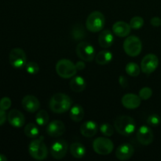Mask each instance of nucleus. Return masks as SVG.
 <instances>
[{
	"label": "nucleus",
	"instance_id": "obj_1",
	"mask_svg": "<svg viewBox=\"0 0 161 161\" xmlns=\"http://www.w3.org/2000/svg\"><path fill=\"white\" fill-rule=\"evenodd\" d=\"M72 105V101L69 96L63 93H57L53 94L50 100V110L54 113H66Z\"/></svg>",
	"mask_w": 161,
	"mask_h": 161
},
{
	"label": "nucleus",
	"instance_id": "obj_2",
	"mask_svg": "<svg viewBox=\"0 0 161 161\" xmlns=\"http://www.w3.org/2000/svg\"><path fill=\"white\" fill-rule=\"evenodd\" d=\"M116 131L124 136H130L136 130V123L132 117L128 116H118L114 122Z\"/></svg>",
	"mask_w": 161,
	"mask_h": 161
},
{
	"label": "nucleus",
	"instance_id": "obj_3",
	"mask_svg": "<svg viewBox=\"0 0 161 161\" xmlns=\"http://www.w3.org/2000/svg\"><path fill=\"white\" fill-rule=\"evenodd\" d=\"M43 137L31 142L28 146V152L31 157L38 160H43L48 156V149L43 142Z\"/></svg>",
	"mask_w": 161,
	"mask_h": 161
},
{
	"label": "nucleus",
	"instance_id": "obj_4",
	"mask_svg": "<svg viewBox=\"0 0 161 161\" xmlns=\"http://www.w3.org/2000/svg\"><path fill=\"white\" fill-rule=\"evenodd\" d=\"M105 16L100 11H94L87 17L86 20V27L88 31L97 32L102 31L105 27Z\"/></svg>",
	"mask_w": 161,
	"mask_h": 161
},
{
	"label": "nucleus",
	"instance_id": "obj_5",
	"mask_svg": "<svg viewBox=\"0 0 161 161\" xmlns=\"http://www.w3.org/2000/svg\"><path fill=\"white\" fill-rule=\"evenodd\" d=\"M56 72L59 76L64 79L72 78L76 74L75 64L69 59H61L56 64Z\"/></svg>",
	"mask_w": 161,
	"mask_h": 161
},
{
	"label": "nucleus",
	"instance_id": "obj_6",
	"mask_svg": "<svg viewBox=\"0 0 161 161\" xmlns=\"http://www.w3.org/2000/svg\"><path fill=\"white\" fill-rule=\"evenodd\" d=\"M142 49L141 39L135 36L127 37L124 42V50L125 53L130 57H137L139 55Z\"/></svg>",
	"mask_w": 161,
	"mask_h": 161
},
{
	"label": "nucleus",
	"instance_id": "obj_7",
	"mask_svg": "<svg viewBox=\"0 0 161 161\" xmlns=\"http://www.w3.org/2000/svg\"><path fill=\"white\" fill-rule=\"evenodd\" d=\"M93 149L96 153L99 155H108L113 152L114 145L113 142L105 137H99L94 139L93 142Z\"/></svg>",
	"mask_w": 161,
	"mask_h": 161
},
{
	"label": "nucleus",
	"instance_id": "obj_8",
	"mask_svg": "<svg viewBox=\"0 0 161 161\" xmlns=\"http://www.w3.org/2000/svg\"><path fill=\"white\" fill-rule=\"evenodd\" d=\"M75 51L77 56L83 61L91 62L95 58L94 47L88 42H80L77 45Z\"/></svg>",
	"mask_w": 161,
	"mask_h": 161
},
{
	"label": "nucleus",
	"instance_id": "obj_9",
	"mask_svg": "<svg viewBox=\"0 0 161 161\" xmlns=\"http://www.w3.org/2000/svg\"><path fill=\"white\" fill-rule=\"evenodd\" d=\"M9 61L11 65L15 69H22L27 64L26 53L20 48L13 49L9 53Z\"/></svg>",
	"mask_w": 161,
	"mask_h": 161
},
{
	"label": "nucleus",
	"instance_id": "obj_10",
	"mask_svg": "<svg viewBox=\"0 0 161 161\" xmlns=\"http://www.w3.org/2000/svg\"><path fill=\"white\" fill-rule=\"evenodd\" d=\"M159 59L157 55L149 53L143 58L141 63V69L144 73L151 74L157 69Z\"/></svg>",
	"mask_w": 161,
	"mask_h": 161
},
{
	"label": "nucleus",
	"instance_id": "obj_11",
	"mask_svg": "<svg viewBox=\"0 0 161 161\" xmlns=\"http://www.w3.org/2000/svg\"><path fill=\"white\" fill-rule=\"evenodd\" d=\"M69 150V145L65 140H58L52 144L50 147V154L57 160L64 158Z\"/></svg>",
	"mask_w": 161,
	"mask_h": 161
},
{
	"label": "nucleus",
	"instance_id": "obj_12",
	"mask_svg": "<svg viewBox=\"0 0 161 161\" xmlns=\"http://www.w3.org/2000/svg\"><path fill=\"white\" fill-rule=\"evenodd\" d=\"M153 132L149 127L146 125L141 126L137 132V139L143 146L150 145L153 141Z\"/></svg>",
	"mask_w": 161,
	"mask_h": 161
},
{
	"label": "nucleus",
	"instance_id": "obj_13",
	"mask_svg": "<svg viewBox=\"0 0 161 161\" xmlns=\"http://www.w3.org/2000/svg\"><path fill=\"white\" fill-rule=\"evenodd\" d=\"M135 153L134 146L130 143H124L118 146L116 151V158L119 160H127L131 158Z\"/></svg>",
	"mask_w": 161,
	"mask_h": 161
},
{
	"label": "nucleus",
	"instance_id": "obj_14",
	"mask_svg": "<svg viewBox=\"0 0 161 161\" xmlns=\"http://www.w3.org/2000/svg\"><path fill=\"white\" fill-rule=\"evenodd\" d=\"M9 124L14 127H21L25 125V117L23 113L17 109H12L7 115Z\"/></svg>",
	"mask_w": 161,
	"mask_h": 161
},
{
	"label": "nucleus",
	"instance_id": "obj_15",
	"mask_svg": "<svg viewBox=\"0 0 161 161\" xmlns=\"http://www.w3.org/2000/svg\"><path fill=\"white\" fill-rule=\"evenodd\" d=\"M65 131V126L61 120H53L48 124L47 133L51 137H60Z\"/></svg>",
	"mask_w": 161,
	"mask_h": 161
},
{
	"label": "nucleus",
	"instance_id": "obj_16",
	"mask_svg": "<svg viewBox=\"0 0 161 161\" xmlns=\"http://www.w3.org/2000/svg\"><path fill=\"white\" fill-rule=\"evenodd\" d=\"M22 106L24 109L28 113H35L39 110L40 107L39 101L36 97L33 95H26L22 99Z\"/></svg>",
	"mask_w": 161,
	"mask_h": 161
},
{
	"label": "nucleus",
	"instance_id": "obj_17",
	"mask_svg": "<svg viewBox=\"0 0 161 161\" xmlns=\"http://www.w3.org/2000/svg\"><path fill=\"white\" fill-rule=\"evenodd\" d=\"M98 130V125L97 123L92 120H88L82 124L80 126V133L86 138L94 137Z\"/></svg>",
	"mask_w": 161,
	"mask_h": 161
},
{
	"label": "nucleus",
	"instance_id": "obj_18",
	"mask_svg": "<svg viewBox=\"0 0 161 161\" xmlns=\"http://www.w3.org/2000/svg\"><path fill=\"white\" fill-rule=\"evenodd\" d=\"M122 105L129 109H135L141 105V98L139 95L135 94H127L122 97Z\"/></svg>",
	"mask_w": 161,
	"mask_h": 161
},
{
	"label": "nucleus",
	"instance_id": "obj_19",
	"mask_svg": "<svg viewBox=\"0 0 161 161\" xmlns=\"http://www.w3.org/2000/svg\"><path fill=\"white\" fill-rule=\"evenodd\" d=\"M130 25L124 21H116L113 25V31L119 37H127L130 33Z\"/></svg>",
	"mask_w": 161,
	"mask_h": 161
},
{
	"label": "nucleus",
	"instance_id": "obj_20",
	"mask_svg": "<svg viewBox=\"0 0 161 161\" xmlns=\"http://www.w3.org/2000/svg\"><path fill=\"white\" fill-rule=\"evenodd\" d=\"M114 42V36L110 30H103L98 36L99 45L102 48H108L111 47Z\"/></svg>",
	"mask_w": 161,
	"mask_h": 161
},
{
	"label": "nucleus",
	"instance_id": "obj_21",
	"mask_svg": "<svg viewBox=\"0 0 161 161\" xmlns=\"http://www.w3.org/2000/svg\"><path fill=\"white\" fill-rule=\"evenodd\" d=\"M69 85H70V88L72 89V91H73L74 92L80 93L85 90L86 83L83 77L77 75V76L72 77Z\"/></svg>",
	"mask_w": 161,
	"mask_h": 161
},
{
	"label": "nucleus",
	"instance_id": "obj_22",
	"mask_svg": "<svg viewBox=\"0 0 161 161\" xmlns=\"http://www.w3.org/2000/svg\"><path fill=\"white\" fill-rule=\"evenodd\" d=\"M71 119L75 122H80L84 117V110L83 108L79 104H75L72 106L69 113Z\"/></svg>",
	"mask_w": 161,
	"mask_h": 161
},
{
	"label": "nucleus",
	"instance_id": "obj_23",
	"mask_svg": "<svg viewBox=\"0 0 161 161\" xmlns=\"http://www.w3.org/2000/svg\"><path fill=\"white\" fill-rule=\"evenodd\" d=\"M70 153L75 158L81 159L86 155V148L83 144L79 142L72 143L70 146Z\"/></svg>",
	"mask_w": 161,
	"mask_h": 161
},
{
	"label": "nucleus",
	"instance_id": "obj_24",
	"mask_svg": "<svg viewBox=\"0 0 161 161\" xmlns=\"http://www.w3.org/2000/svg\"><path fill=\"white\" fill-rule=\"evenodd\" d=\"M113 53L109 50H102L99 52L95 56L96 62L101 65H105V64H108L110 61L113 60Z\"/></svg>",
	"mask_w": 161,
	"mask_h": 161
},
{
	"label": "nucleus",
	"instance_id": "obj_25",
	"mask_svg": "<svg viewBox=\"0 0 161 161\" xmlns=\"http://www.w3.org/2000/svg\"><path fill=\"white\" fill-rule=\"evenodd\" d=\"M86 36L85 28L81 24H75L72 29V37L75 40H81Z\"/></svg>",
	"mask_w": 161,
	"mask_h": 161
},
{
	"label": "nucleus",
	"instance_id": "obj_26",
	"mask_svg": "<svg viewBox=\"0 0 161 161\" xmlns=\"http://www.w3.org/2000/svg\"><path fill=\"white\" fill-rule=\"evenodd\" d=\"M24 132H25V135H26L27 137L31 138H37V137L39 136V128H38L37 126L35 124H33V123H29V124H27L25 127Z\"/></svg>",
	"mask_w": 161,
	"mask_h": 161
},
{
	"label": "nucleus",
	"instance_id": "obj_27",
	"mask_svg": "<svg viewBox=\"0 0 161 161\" xmlns=\"http://www.w3.org/2000/svg\"><path fill=\"white\" fill-rule=\"evenodd\" d=\"M49 114L46 110H40L37 113L36 116V121L38 125L39 126H45L48 124L49 122Z\"/></svg>",
	"mask_w": 161,
	"mask_h": 161
},
{
	"label": "nucleus",
	"instance_id": "obj_28",
	"mask_svg": "<svg viewBox=\"0 0 161 161\" xmlns=\"http://www.w3.org/2000/svg\"><path fill=\"white\" fill-rule=\"evenodd\" d=\"M126 72L129 75L133 77H136L138 75H139L140 72H141V69L140 67L138 66V64L134 62H130L126 65L125 68Z\"/></svg>",
	"mask_w": 161,
	"mask_h": 161
},
{
	"label": "nucleus",
	"instance_id": "obj_29",
	"mask_svg": "<svg viewBox=\"0 0 161 161\" xmlns=\"http://www.w3.org/2000/svg\"><path fill=\"white\" fill-rule=\"evenodd\" d=\"M129 25H130V28L132 29H140L144 25V19L142 17H139V16H136V17H134L133 18L130 19Z\"/></svg>",
	"mask_w": 161,
	"mask_h": 161
},
{
	"label": "nucleus",
	"instance_id": "obj_30",
	"mask_svg": "<svg viewBox=\"0 0 161 161\" xmlns=\"http://www.w3.org/2000/svg\"><path fill=\"white\" fill-rule=\"evenodd\" d=\"M100 130L102 135L106 137H111L114 133L113 127L108 123H104L100 126Z\"/></svg>",
	"mask_w": 161,
	"mask_h": 161
},
{
	"label": "nucleus",
	"instance_id": "obj_31",
	"mask_svg": "<svg viewBox=\"0 0 161 161\" xmlns=\"http://www.w3.org/2000/svg\"><path fill=\"white\" fill-rule=\"evenodd\" d=\"M25 69H26L27 72L31 74V75L37 74L39 71V64L34 61H30V62L27 63L26 65H25Z\"/></svg>",
	"mask_w": 161,
	"mask_h": 161
},
{
	"label": "nucleus",
	"instance_id": "obj_32",
	"mask_svg": "<svg viewBox=\"0 0 161 161\" xmlns=\"http://www.w3.org/2000/svg\"><path fill=\"white\" fill-rule=\"evenodd\" d=\"M153 91L149 87H143L139 91V97L142 100H148L151 97Z\"/></svg>",
	"mask_w": 161,
	"mask_h": 161
},
{
	"label": "nucleus",
	"instance_id": "obj_33",
	"mask_svg": "<svg viewBox=\"0 0 161 161\" xmlns=\"http://www.w3.org/2000/svg\"><path fill=\"white\" fill-rule=\"evenodd\" d=\"M160 123H161L160 116L157 114L150 115L147 119V124L150 126H153V127L160 125Z\"/></svg>",
	"mask_w": 161,
	"mask_h": 161
},
{
	"label": "nucleus",
	"instance_id": "obj_34",
	"mask_svg": "<svg viewBox=\"0 0 161 161\" xmlns=\"http://www.w3.org/2000/svg\"><path fill=\"white\" fill-rule=\"evenodd\" d=\"M11 105H12V102H11L9 97H4L0 100V108L4 110V111L9 109L11 107Z\"/></svg>",
	"mask_w": 161,
	"mask_h": 161
},
{
	"label": "nucleus",
	"instance_id": "obj_35",
	"mask_svg": "<svg viewBox=\"0 0 161 161\" xmlns=\"http://www.w3.org/2000/svg\"><path fill=\"white\" fill-rule=\"evenodd\" d=\"M119 83L120 84V86L123 88H126L128 86V81H127V79L126 78L124 75H120L119 77Z\"/></svg>",
	"mask_w": 161,
	"mask_h": 161
},
{
	"label": "nucleus",
	"instance_id": "obj_36",
	"mask_svg": "<svg viewBox=\"0 0 161 161\" xmlns=\"http://www.w3.org/2000/svg\"><path fill=\"white\" fill-rule=\"evenodd\" d=\"M6 119H7V116H6V111L0 108V126L5 124Z\"/></svg>",
	"mask_w": 161,
	"mask_h": 161
},
{
	"label": "nucleus",
	"instance_id": "obj_37",
	"mask_svg": "<svg viewBox=\"0 0 161 161\" xmlns=\"http://www.w3.org/2000/svg\"><path fill=\"white\" fill-rule=\"evenodd\" d=\"M150 23L153 26L159 27L160 25H161V19L158 17H154L151 19Z\"/></svg>",
	"mask_w": 161,
	"mask_h": 161
},
{
	"label": "nucleus",
	"instance_id": "obj_38",
	"mask_svg": "<svg viewBox=\"0 0 161 161\" xmlns=\"http://www.w3.org/2000/svg\"><path fill=\"white\" fill-rule=\"evenodd\" d=\"M75 67H76L77 70H83L86 67V64L83 61H80L75 64Z\"/></svg>",
	"mask_w": 161,
	"mask_h": 161
},
{
	"label": "nucleus",
	"instance_id": "obj_39",
	"mask_svg": "<svg viewBox=\"0 0 161 161\" xmlns=\"http://www.w3.org/2000/svg\"><path fill=\"white\" fill-rule=\"evenodd\" d=\"M7 160V158L5 157V155L3 154H0V161H6Z\"/></svg>",
	"mask_w": 161,
	"mask_h": 161
}]
</instances>
